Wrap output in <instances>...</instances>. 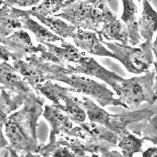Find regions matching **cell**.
Segmentation results:
<instances>
[{"label":"cell","mask_w":157,"mask_h":157,"mask_svg":"<svg viewBox=\"0 0 157 157\" xmlns=\"http://www.w3.org/2000/svg\"><path fill=\"white\" fill-rule=\"evenodd\" d=\"M25 60L43 71L48 79L67 84L69 86L67 87L69 91L89 96L101 107L110 105L129 109L128 106L120 98L114 97L115 94L105 83H100L88 77L80 75L66 67L45 61L37 54L31 55Z\"/></svg>","instance_id":"obj_1"},{"label":"cell","mask_w":157,"mask_h":157,"mask_svg":"<svg viewBox=\"0 0 157 157\" xmlns=\"http://www.w3.org/2000/svg\"><path fill=\"white\" fill-rule=\"evenodd\" d=\"M45 100L28 99L24 102V108L8 116L1 121L8 139L6 148L10 154H38L40 146L36 138L37 120L43 114Z\"/></svg>","instance_id":"obj_2"},{"label":"cell","mask_w":157,"mask_h":157,"mask_svg":"<svg viewBox=\"0 0 157 157\" xmlns=\"http://www.w3.org/2000/svg\"><path fill=\"white\" fill-rule=\"evenodd\" d=\"M54 17H60L77 29L98 33L103 24L117 19L110 9L106 0H78L61 9Z\"/></svg>","instance_id":"obj_3"},{"label":"cell","mask_w":157,"mask_h":157,"mask_svg":"<svg viewBox=\"0 0 157 157\" xmlns=\"http://www.w3.org/2000/svg\"><path fill=\"white\" fill-rule=\"evenodd\" d=\"M155 71L148 70L145 75L124 79L120 83L116 94L130 109L137 108L143 102L154 104L157 94L154 89Z\"/></svg>","instance_id":"obj_4"},{"label":"cell","mask_w":157,"mask_h":157,"mask_svg":"<svg viewBox=\"0 0 157 157\" xmlns=\"http://www.w3.org/2000/svg\"><path fill=\"white\" fill-rule=\"evenodd\" d=\"M100 40L114 54L117 60L124 66L126 70L134 74H141L149 70L155 63L152 49V42L144 41L139 48L120 44L116 42Z\"/></svg>","instance_id":"obj_5"},{"label":"cell","mask_w":157,"mask_h":157,"mask_svg":"<svg viewBox=\"0 0 157 157\" xmlns=\"http://www.w3.org/2000/svg\"><path fill=\"white\" fill-rule=\"evenodd\" d=\"M1 59H24L33 54L39 53V46L34 45L30 36L24 30L14 32L7 37H0Z\"/></svg>","instance_id":"obj_6"},{"label":"cell","mask_w":157,"mask_h":157,"mask_svg":"<svg viewBox=\"0 0 157 157\" xmlns=\"http://www.w3.org/2000/svg\"><path fill=\"white\" fill-rule=\"evenodd\" d=\"M66 67L76 74H82L98 78L109 85L115 93L117 91L120 83L124 80L115 72L104 68L94 58L86 56L85 54L75 63L69 64Z\"/></svg>","instance_id":"obj_7"},{"label":"cell","mask_w":157,"mask_h":157,"mask_svg":"<svg viewBox=\"0 0 157 157\" xmlns=\"http://www.w3.org/2000/svg\"><path fill=\"white\" fill-rule=\"evenodd\" d=\"M60 42V46L48 42L39 44V56L45 61L67 67L69 64L75 63L85 54L65 40Z\"/></svg>","instance_id":"obj_8"},{"label":"cell","mask_w":157,"mask_h":157,"mask_svg":"<svg viewBox=\"0 0 157 157\" xmlns=\"http://www.w3.org/2000/svg\"><path fill=\"white\" fill-rule=\"evenodd\" d=\"M0 82L1 88L10 90L25 98L26 100H45L44 98L40 96V94L34 91L33 87L8 61H4L0 65Z\"/></svg>","instance_id":"obj_9"},{"label":"cell","mask_w":157,"mask_h":157,"mask_svg":"<svg viewBox=\"0 0 157 157\" xmlns=\"http://www.w3.org/2000/svg\"><path fill=\"white\" fill-rule=\"evenodd\" d=\"M67 135L75 136L85 140L107 143L117 146L120 136L118 134L96 122H82L70 130Z\"/></svg>","instance_id":"obj_10"},{"label":"cell","mask_w":157,"mask_h":157,"mask_svg":"<svg viewBox=\"0 0 157 157\" xmlns=\"http://www.w3.org/2000/svg\"><path fill=\"white\" fill-rule=\"evenodd\" d=\"M72 39L77 48L86 51L90 54L110 57L117 60L115 55L101 43L95 32L77 29Z\"/></svg>","instance_id":"obj_11"},{"label":"cell","mask_w":157,"mask_h":157,"mask_svg":"<svg viewBox=\"0 0 157 157\" xmlns=\"http://www.w3.org/2000/svg\"><path fill=\"white\" fill-rule=\"evenodd\" d=\"M43 115L51 125L49 144H54L56 141L57 137L68 134L74 128L69 116L54 104L45 105Z\"/></svg>","instance_id":"obj_12"},{"label":"cell","mask_w":157,"mask_h":157,"mask_svg":"<svg viewBox=\"0 0 157 157\" xmlns=\"http://www.w3.org/2000/svg\"><path fill=\"white\" fill-rule=\"evenodd\" d=\"M28 10H24L14 6L2 4L0 10V35L7 37L14 32L23 28L21 19L28 14Z\"/></svg>","instance_id":"obj_13"},{"label":"cell","mask_w":157,"mask_h":157,"mask_svg":"<svg viewBox=\"0 0 157 157\" xmlns=\"http://www.w3.org/2000/svg\"><path fill=\"white\" fill-rule=\"evenodd\" d=\"M123 12L121 19L128 29L129 34V43L135 46L141 43V36L139 33V20L137 19L138 8L133 0H121Z\"/></svg>","instance_id":"obj_14"},{"label":"cell","mask_w":157,"mask_h":157,"mask_svg":"<svg viewBox=\"0 0 157 157\" xmlns=\"http://www.w3.org/2000/svg\"><path fill=\"white\" fill-rule=\"evenodd\" d=\"M139 28L142 39L152 42L157 32V12L153 9L149 0H143V11L139 19Z\"/></svg>","instance_id":"obj_15"},{"label":"cell","mask_w":157,"mask_h":157,"mask_svg":"<svg viewBox=\"0 0 157 157\" xmlns=\"http://www.w3.org/2000/svg\"><path fill=\"white\" fill-rule=\"evenodd\" d=\"M97 34L99 39L118 41L124 45L129 44V34L126 26L117 19L103 24Z\"/></svg>","instance_id":"obj_16"},{"label":"cell","mask_w":157,"mask_h":157,"mask_svg":"<svg viewBox=\"0 0 157 157\" xmlns=\"http://www.w3.org/2000/svg\"><path fill=\"white\" fill-rule=\"evenodd\" d=\"M12 62L16 70L33 89L48 79L43 71L36 66L32 65L27 60L14 59L12 60Z\"/></svg>","instance_id":"obj_17"},{"label":"cell","mask_w":157,"mask_h":157,"mask_svg":"<svg viewBox=\"0 0 157 157\" xmlns=\"http://www.w3.org/2000/svg\"><path fill=\"white\" fill-rule=\"evenodd\" d=\"M21 21L23 24V28L31 32L35 36L36 41L40 43L45 42L54 43L62 41L64 40L63 38L59 36L54 33H52L48 28L34 21L30 17V14L23 17Z\"/></svg>","instance_id":"obj_18"},{"label":"cell","mask_w":157,"mask_h":157,"mask_svg":"<svg viewBox=\"0 0 157 157\" xmlns=\"http://www.w3.org/2000/svg\"><path fill=\"white\" fill-rule=\"evenodd\" d=\"M36 18L53 32L55 34L63 39L65 38L72 39L77 30L75 26L69 23L68 24L54 16H36Z\"/></svg>","instance_id":"obj_19"},{"label":"cell","mask_w":157,"mask_h":157,"mask_svg":"<svg viewBox=\"0 0 157 157\" xmlns=\"http://www.w3.org/2000/svg\"><path fill=\"white\" fill-rule=\"evenodd\" d=\"M8 89L1 88V121L11 112L24 104L26 98Z\"/></svg>","instance_id":"obj_20"},{"label":"cell","mask_w":157,"mask_h":157,"mask_svg":"<svg viewBox=\"0 0 157 157\" xmlns=\"http://www.w3.org/2000/svg\"><path fill=\"white\" fill-rule=\"evenodd\" d=\"M144 141L143 139L136 137L128 131L120 136L117 146L121 150L124 156L132 157L135 153L143 152Z\"/></svg>","instance_id":"obj_21"},{"label":"cell","mask_w":157,"mask_h":157,"mask_svg":"<svg viewBox=\"0 0 157 157\" xmlns=\"http://www.w3.org/2000/svg\"><path fill=\"white\" fill-rule=\"evenodd\" d=\"M66 0H43L41 4L36 7L28 10L29 14L36 17V16H51L64 7Z\"/></svg>","instance_id":"obj_22"},{"label":"cell","mask_w":157,"mask_h":157,"mask_svg":"<svg viewBox=\"0 0 157 157\" xmlns=\"http://www.w3.org/2000/svg\"><path fill=\"white\" fill-rule=\"evenodd\" d=\"M141 136L144 141L157 145V114L151 117L141 130Z\"/></svg>","instance_id":"obj_23"},{"label":"cell","mask_w":157,"mask_h":157,"mask_svg":"<svg viewBox=\"0 0 157 157\" xmlns=\"http://www.w3.org/2000/svg\"><path fill=\"white\" fill-rule=\"evenodd\" d=\"M40 0H1V4L10 6L30 7L36 6Z\"/></svg>","instance_id":"obj_24"},{"label":"cell","mask_w":157,"mask_h":157,"mask_svg":"<svg viewBox=\"0 0 157 157\" xmlns=\"http://www.w3.org/2000/svg\"><path fill=\"white\" fill-rule=\"evenodd\" d=\"M144 157H157V147H151L142 152Z\"/></svg>","instance_id":"obj_25"},{"label":"cell","mask_w":157,"mask_h":157,"mask_svg":"<svg viewBox=\"0 0 157 157\" xmlns=\"http://www.w3.org/2000/svg\"><path fill=\"white\" fill-rule=\"evenodd\" d=\"M152 49L153 54H154V55H155V58H156V62L154 63V65H155V67H157V36L156 37L155 40L152 43Z\"/></svg>","instance_id":"obj_26"},{"label":"cell","mask_w":157,"mask_h":157,"mask_svg":"<svg viewBox=\"0 0 157 157\" xmlns=\"http://www.w3.org/2000/svg\"><path fill=\"white\" fill-rule=\"evenodd\" d=\"M76 1H78V0H66L65 2L64 3V7H65V6H67L69 4H71V3L75 2H76Z\"/></svg>","instance_id":"obj_27"},{"label":"cell","mask_w":157,"mask_h":157,"mask_svg":"<svg viewBox=\"0 0 157 157\" xmlns=\"http://www.w3.org/2000/svg\"><path fill=\"white\" fill-rule=\"evenodd\" d=\"M137 1L139 2H141V0H137Z\"/></svg>","instance_id":"obj_28"}]
</instances>
